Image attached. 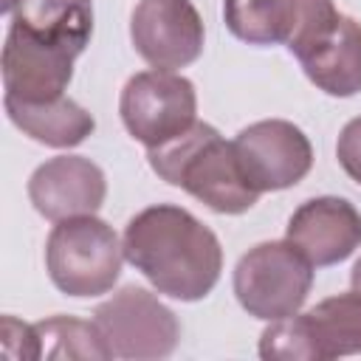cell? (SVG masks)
Listing matches in <instances>:
<instances>
[{"instance_id": "cell-13", "label": "cell", "mask_w": 361, "mask_h": 361, "mask_svg": "<svg viewBox=\"0 0 361 361\" xmlns=\"http://www.w3.org/2000/svg\"><path fill=\"white\" fill-rule=\"evenodd\" d=\"M305 76L327 96H355L361 90V23L338 14L324 31L293 54Z\"/></svg>"}, {"instance_id": "cell-19", "label": "cell", "mask_w": 361, "mask_h": 361, "mask_svg": "<svg viewBox=\"0 0 361 361\" xmlns=\"http://www.w3.org/2000/svg\"><path fill=\"white\" fill-rule=\"evenodd\" d=\"M0 341H3V355L14 361H34L39 358V338L34 324H25L14 316H3L0 322Z\"/></svg>"}, {"instance_id": "cell-4", "label": "cell", "mask_w": 361, "mask_h": 361, "mask_svg": "<svg viewBox=\"0 0 361 361\" xmlns=\"http://www.w3.org/2000/svg\"><path fill=\"white\" fill-rule=\"evenodd\" d=\"M313 285V265L288 240L248 248L234 268V293L243 310L262 322L293 316Z\"/></svg>"}, {"instance_id": "cell-16", "label": "cell", "mask_w": 361, "mask_h": 361, "mask_svg": "<svg viewBox=\"0 0 361 361\" xmlns=\"http://www.w3.org/2000/svg\"><path fill=\"white\" fill-rule=\"evenodd\" d=\"M319 361L361 353V290L322 299L302 313Z\"/></svg>"}, {"instance_id": "cell-10", "label": "cell", "mask_w": 361, "mask_h": 361, "mask_svg": "<svg viewBox=\"0 0 361 361\" xmlns=\"http://www.w3.org/2000/svg\"><path fill=\"white\" fill-rule=\"evenodd\" d=\"M73 59L76 54L8 23L0 59L6 96L20 102H48L65 96L73 76Z\"/></svg>"}, {"instance_id": "cell-20", "label": "cell", "mask_w": 361, "mask_h": 361, "mask_svg": "<svg viewBox=\"0 0 361 361\" xmlns=\"http://www.w3.org/2000/svg\"><path fill=\"white\" fill-rule=\"evenodd\" d=\"M336 155H338L341 169L355 183H361V116L344 124V130L338 135V144H336Z\"/></svg>"}, {"instance_id": "cell-8", "label": "cell", "mask_w": 361, "mask_h": 361, "mask_svg": "<svg viewBox=\"0 0 361 361\" xmlns=\"http://www.w3.org/2000/svg\"><path fill=\"white\" fill-rule=\"evenodd\" d=\"M234 152L245 180L259 195L296 186L313 166V147L307 135L285 118L248 124L237 133Z\"/></svg>"}, {"instance_id": "cell-7", "label": "cell", "mask_w": 361, "mask_h": 361, "mask_svg": "<svg viewBox=\"0 0 361 361\" xmlns=\"http://www.w3.org/2000/svg\"><path fill=\"white\" fill-rule=\"evenodd\" d=\"M228 31L248 45H285L296 54L336 17L333 0H223Z\"/></svg>"}, {"instance_id": "cell-12", "label": "cell", "mask_w": 361, "mask_h": 361, "mask_svg": "<svg viewBox=\"0 0 361 361\" xmlns=\"http://www.w3.org/2000/svg\"><path fill=\"white\" fill-rule=\"evenodd\" d=\"M285 240L293 243L310 265H336L361 245V214L344 197H313L290 214Z\"/></svg>"}, {"instance_id": "cell-15", "label": "cell", "mask_w": 361, "mask_h": 361, "mask_svg": "<svg viewBox=\"0 0 361 361\" xmlns=\"http://www.w3.org/2000/svg\"><path fill=\"white\" fill-rule=\"evenodd\" d=\"M11 25L79 56L93 37V0H17Z\"/></svg>"}, {"instance_id": "cell-2", "label": "cell", "mask_w": 361, "mask_h": 361, "mask_svg": "<svg viewBox=\"0 0 361 361\" xmlns=\"http://www.w3.org/2000/svg\"><path fill=\"white\" fill-rule=\"evenodd\" d=\"M149 166L169 186H178L220 214H243L259 192L245 180L234 141H226L212 124L195 121L172 141L147 149Z\"/></svg>"}, {"instance_id": "cell-5", "label": "cell", "mask_w": 361, "mask_h": 361, "mask_svg": "<svg viewBox=\"0 0 361 361\" xmlns=\"http://www.w3.org/2000/svg\"><path fill=\"white\" fill-rule=\"evenodd\" d=\"M118 113L135 141H141L147 149L161 147L195 124V85L172 71H141L127 79L118 99Z\"/></svg>"}, {"instance_id": "cell-17", "label": "cell", "mask_w": 361, "mask_h": 361, "mask_svg": "<svg viewBox=\"0 0 361 361\" xmlns=\"http://www.w3.org/2000/svg\"><path fill=\"white\" fill-rule=\"evenodd\" d=\"M39 338V358H113L96 322L73 316H51L34 324Z\"/></svg>"}, {"instance_id": "cell-14", "label": "cell", "mask_w": 361, "mask_h": 361, "mask_svg": "<svg viewBox=\"0 0 361 361\" xmlns=\"http://www.w3.org/2000/svg\"><path fill=\"white\" fill-rule=\"evenodd\" d=\"M3 104L17 130L56 149L82 144L96 127L93 116L68 96H56L48 102H20L11 96H3Z\"/></svg>"}, {"instance_id": "cell-9", "label": "cell", "mask_w": 361, "mask_h": 361, "mask_svg": "<svg viewBox=\"0 0 361 361\" xmlns=\"http://www.w3.org/2000/svg\"><path fill=\"white\" fill-rule=\"evenodd\" d=\"M130 39L147 65L178 71L203 54V20L192 0H138Z\"/></svg>"}, {"instance_id": "cell-21", "label": "cell", "mask_w": 361, "mask_h": 361, "mask_svg": "<svg viewBox=\"0 0 361 361\" xmlns=\"http://www.w3.org/2000/svg\"><path fill=\"white\" fill-rule=\"evenodd\" d=\"M350 282H353V290H361V257H358V262L353 265V274H350Z\"/></svg>"}, {"instance_id": "cell-6", "label": "cell", "mask_w": 361, "mask_h": 361, "mask_svg": "<svg viewBox=\"0 0 361 361\" xmlns=\"http://www.w3.org/2000/svg\"><path fill=\"white\" fill-rule=\"evenodd\" d=\"M113 358H166L180 338L175 313L147 288L127 285L93 313Z\"/></svg>"}, {"instance_id": "cell-3", "label": "cell", "mask_w": 361, "mask_h": 361, "mask_svg": "<svg viewBox=\"0 0 361 361\" xmlns=\"http://www.w3.org/2000/svg\"><path fill=\"white\" fill-rule=\"evenodd\" d=\"M121 259L124 245L113 226L93 214L59 220L45 243L48 276L73 299L107 293L121 274Z\"/></svg>"}, {"instance_id": "cell-1", "label": "cell", "mask_w": 361, "mask_h": 361, "mask_svg": "<svg viewBox=\"0 0 361 361\" xmlns=\"http://www.w3.org/2000/svg\"><path fill=\"white\" fill-rule=\"evenodd\" d=\"M127 262L169 299L197 302L223 271V248L209 226L180 206L158 203L138 212L121 237Z\"/></svg>"}, {"instance_id": "cell-11", "label": "cell", "mask_w": 361, "mask_h": 361, "mask_svg": "<svg viewBox=\"0 0 361 361\" xmlns=\"http://www.w3.org/2000/svg\"><path fill=\"white\" fill-rule=\"evenodd\" d=\"M104 172L82 155H56L39 164L28 178V197L34 209L54 223L96 214L104 203Z\"/></svg>"}, {"instance_id": "cell-18", "label": "cell", "mask_w": 361, "mask_h": 361, "mask_svg": "<svg viewBox=\"0 0 361 361\" xmlns=\"http://www.w3.org/2000/svg\"><path fill=\"white\" fill-rule=\"evenodd\" d=\"M259 355L265 361H319L310 330L302 316H288L271 322L259 336Z\"/></svg>"}]
</instances>
